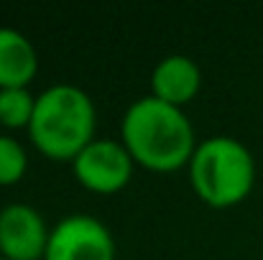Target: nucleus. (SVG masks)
<instances>
[{
	"label": "nucleus",
	"mask_w": 263,
	"mask_h": 260,
	"mask_svg": "<svg viewBox=\"0 0 263 260\" xmlns=\"http://www.w3.org/2000/svg\"><path fill=\"white\" fill-rule=\"evenodd\" d=\"M120 143L130 158L156 173H172L189 166L197 143L189 117L181 107L151 97L136 99L123 115Z\"/></svg>",
	"instance_id": "nucleus-1"
},
{
	"label": "nucleus",
	"mask_w": 263,
	"mask_h": 260,
	"mask_svg": "<svg viewBox=\"0 0 263 260\" xmlns=\"http://www.w3.org/2000/svg\"><path fill=\"white\" fill-rule=\"evenodd\" d=\"M95 105L85 89L51 85L36 97L28 135L46 158L74 161L95 141Z\"/></svg>",
	"instance_id": "nucleus-2"
},
{
	"label": "nucleus",
	"mask_w": 263,
	"mask_h": 260,
	"mask_svg": "<svg viewBox=\"0 0 263 260\" xmlns=\"http://www.w3.org/2000/svg\"><path fill=\"white\" fill-rule=\"evenodd\" d=\"M194 194L212 209L240 204L256 181V161L251 151L228 135L207 138L197 146L189 161Z\"/></svg>",
	"instance_id": "nucleus-3"
},
{
	"label": "nucleus",
	"mask_w": 263,
	"mask_h": 260,
	"mask_svg": "<svg viewBox=\"0 0 263 260\" xmlns=\"http://www.w3.org/2000/svg\"><path fill=\"white\" fill-rule=\"evenodd\" d=\"M44 260H115V243L100 219L72 214L51 227Z\"/></svg>",
	"instance_id": "nucleus-4"
},
{
	"label": "nucleus",
	"mask_w": 263,
	"mask_h": 260,
	"mask_svg": "<svg viewBox=\"0 0 263 260\" xmlns=\"http://www.w3.org/2000/svg\"><path fill=\"white\" fill-rule=\"evenodd\" d=\"M136 161L120 141H92L72 161L77 181L95 194H115L128 186Z\"/></svg>",
	"instance_id": "nucleus-5"
},
{
	"label": "nucleus",
	"mask_w": 263,
	"mask_h": 260,
	"mask_svg": "<svg viewBox=\"0 0 263 260\" xmlns=\"http://www.w3.org/2000/svg\"><path fill=\"white\" fill-rule=\"evenodd\" d=\"M51 230L28 204H8L0 209V258L39 260L46 255Z\"/></svg>",
	"instance_id": "nucleus-6"
},
{
	"label": "nucleus",
	"mask_w": 263,
	"mask_h": 260,
	"mask_svg": "<svg viewBox=\"0 0 263 260\" xmlns=\"http://www.w3.org/2000/svg\"><path fill=\"white\" fill-rule=\"evenodd\" d=\"M202 85V72L194 64V59L184 54H172L161 59L151 74V89L154 97L161 102H169L174 107L186 105Z\"/></svg>",
	"instance_id": "nucleus-7"
},
{
	"label": "nucleus",
	"mask_w": 263,
	"mask_h": 260,
	"mask_svg": "<svg viewBox=\"0 0 263 260\" xmlns=\"http://www.w3.org/2000/svg\"><path fill=\"white\" fill-rule=\"evenodd\" d=\"M39 72L33 44L15 28L0 26V89L28 87Z\"/></svg>",
	"instance_id": "nucleus-8"
},
{
	"label": "nucleus",
	"mask_w": 263,
	"mask_h": 260,
	"mask_svg": "<svg viewBox=\"0 0 263 260\" xmlns=\"http://www.w3.org/2000/svg\"><path fill=\"white\" fill-rule=\"evenodd\" d=\"M33 110H36V97L28 92V87L0 89V125L10 130L28 128L33 120Z\"/></svg>",
	"instance_id": "nucleus-9"
},
{
	"label": "nucleus",
	"mask_w": 263,
	"mask_h": 260,
	"mask_svg": "<svg viewBox=\"0 0 263 260\" xmlns=\"http://www.w3.org/2000/svg\"><path fill=\"white\" fill-rule=\"evenodd\" d=\"M26 169H28V158L23 146L10 135H0V186L18 184Z\"/></svg>",
	"instance_id": "nucleus-10"
},
{
	"label": "nucleus",
	"mask_w": 263,
	"mask_h": 260,
	"mask_svg": "<svg viewBox=\"0 0 263 260\" xmlns=\"http://www.w3.org/2000/svg\"><path fill=\"white\" fill-rule=\"evenodd\" d=\"M0 260H5V258H0Z\"/></svg>",
	"instance_id": "nucleus-11"
}]
</instances>
